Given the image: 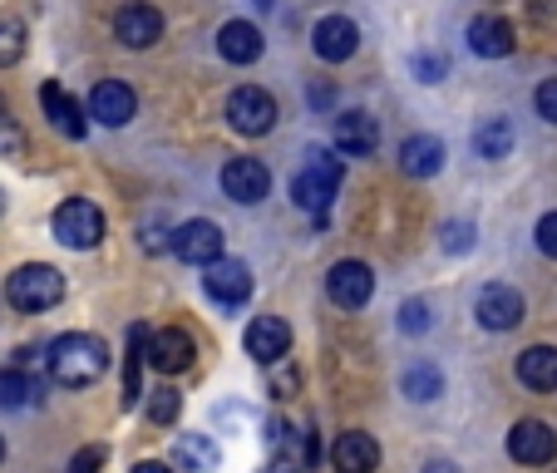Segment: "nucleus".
Wrapping results in <instances>:
<instances>
[{
    "label": "nucleus",
    "mask_w": 557,
    "mask_h": 473,
    "mask_svg": "<svg viewBox=\"0 0 557 473\" xmlns=\"http://www.w3.org/2000/svg\"><path fill=\"white\" fill-rule=\"evenodd\" d=\"M45 365H50V375L60 379V385H70V389L95 385V379L109 370V346L99 336L70 331V336H60L50 350H45Z\"/></svg>",
    "instance_id": "obj_1"
},
{
    "label": "nucleus",
    "mask_w": 557,
    "mask_h": 473,
    "mask_svg": "<svg viewBox=\"0 0 557 473\" xmlns=\"http://www.w3.org/2000/svg\"><path fill=\"white\" fill-rule=\"evenodd\" d=\"M5 296H11L15 311H30V315L50 311V306H60V296H64V276L45 262H30V266H21V272H11Z\"/></svg>",
    "instance_id": "obj_2"
},
{
    "label": "nucleus",
    "mask_w": 557,
    "mask_h": 473,
    "mask_svg": "<svg viewBox=\"0 0 557 473\" xmlns=\"http://www.w3.org/2000/svg\"><path fill=\"white\" fill-rule=\"evenodd\" d=\"M336 188H341V158L336 153H326V148H315L311 153V163H306L301 173H296V183H292V198L301 202L306 212H321L331 208V198H336Z\"/></svg>",
    "instance_id": "obj_3"
},
{
    "label": "nucleus",
    "mask_w": 557,
    "mask_h": 473,
    "mask_svg": "<svg viewBox=\"0 0 557 473\" xmlns=\"http://www.w3.org/2000/svg\"><path fill=\"white\" fill-rule=\"evenodd\" d=\"M50 227H54V242L74 247V252H89V247L104 242V212H99L95 202H85V198L60 202Z\"/></svg>",
    "instance_id": "obj_4"
},
{
    "label": "nucleus",
    "mask_w": 557,
    "mask_h": 473,
    "mask_svg": "<svg viewBox=\"0 0 557 473\" xmlns=\"http://www.w3.org/2000/svg\"><path fill=\"white\" fill-rule=\"evenodd\" d=\"M227 124L237 128V134H247V138L272 134V124H276V99L267 95V89H257V85H243L237 95L227 99Z\"/></svg>",
    "instance_id": "obj_5"
},
{
    "label": "nucleus",
    "mask_w": 557,
    "mask_h": 473,
    "mask_svg": "<svg viewBox=\"0 0 557 473\" xmlns=\"http://www.w3.org/2000/svg\"><path fill=\"white\" fill-rule=\"evenodd\" d=\"M222 227L218 222H208V217H193V222H183L178 232H173V257L178 262H188V266H208V262H218L222 257Z\"/></svg>",
    "instance_id": "obj_6"
},
{
    "label": "nucleus",
    "mask_w": 557,
    "mask_h": 473,
    "mask_svg": "<svg viewBox=\"0 0 557 473\" xmlns=\"http://www.w3.org/2000/svg\"><path fill=\"white\" fill-rule=\"evenodd\" d=\"M222 192H227L232 202H243V208H257V202L272 192V173H267V163H257V158H232L227 169H222Z\"/></svg>",
    "instance_id": "obj_7"
},
{
    "label": "nucleus",
    "mask_w": 557,
    "mask_h": 473,
    "mask_svg": "<svg viewBox=\"0 0 557 473\" xmlns=\"http://www.w3.org/2000/svg\"><path fill=\"white\" fill-rule=\"evenodd\" d=\"M202 286H208V296L218 306L237 311V306L252 296V272H247V262H227V257H218V262H208V276H202Z\"/></svg>",
    "instance_id": "obj_8"
},
{
    "label": "nucleus",
    "mask_w": 557,
    "mask_h": 473,
    "mask_svg": "<svg viewBox=\"0 0 557 473\" xmlns=\"http://www.w3.org/2000/svg\"><path fill=\"white\" fill-rule=\"evenodd\" d=\"M286 350H292V326H286L282 315H257L252 326H247V356L257 365H282Z\"/></svg>",
    "instance_id": "obj_9"
},
{
    "label": "nucleus",
    "mask_w": 557,
    "mask_h": 473,
    "mask_svg": "<svg viewBox=\"0 0 557 473\" xmlns=\"http://www.w3.org/2000/svg\"><path fill=\"white\" fill-rule=\"evenodd\" d=\"M326 291L341 311H360L370 301V291H375V276H370L366 262H336L326 276Z\"/></svg>",
    "instance_id": "obj_10"
},
{
    "label": "nucleus",
    "mask_w": 557,
    "mask_h": 473,
    "mask_svg": "<svg viewBox=\"0 0 557 473\" xmlns=\"http://www.w3.org/2000/svg\"><path fill=\"white\" fill-rule=\"evenodd\" d=\"M473 315H479V326L484 331H513L518 321H523V296L513 291V286H484L479 291V306H473Z\"/></svg>",
    "instance_id": "obj_11"
},
{
    "label": "nucleus",
    "mask_w": 557,
    "mask_h": 473,
    "mask_svg": "<svg viewBox=\"0 0 557 473\" xmlns=\"http://www.w3.org/2000/svg\"><path fill=\"white\" fill-rule=\"evenodd\" d=\"M311 45L326 64H346L350 54L360 50V30H356V21H346V15H326V21H315Z\"/></svg>",
    "instance_id": "obj_12"
},
{
    "label": "nucleus",
    "mask_w": 557,
    "mask_h": 473,
    "mask_svg": "<svg viewBox=\"0 0 557 473\" xmlns=\"http://www.w3.org/2000/svg\"><path fill=\"white\" fill-rule=\"evenodd\" d=\"M114 35L128 50H148V45H158V35H163V15H158L153 5H144V0H128L124 11L114 15Z\"/></svg>",
    "instance_id": "obj_13"
},
{
    "label": "nucleus",
    "mask_w": 557,
    "mask_h": 473,
    "mask_svg": "<svg viewBox=\"0 0 557 473\" xmlns=\"http://www.w3.org/2000/svg\"><path fill=\"white\" fill-rule=\"evenodd\" d=\"M134 109H138V99L124 79H104V85H95V95H89V114L104 128H124L128 119H134Z\"/></svg>",
    "instance_id": "obj_14"
},
{
    "label": "nucleus",
    "mask_w": 557,
    "mask_h": 473,
    "mask_svg": "<svg viewBox=\"0 0 557 473\" xmlns=\"http://www.w3.org/2000/svg\"><path fill=\"white\" fill-rule=\"evenodd\" d=\"M508 453H513L518 463H553L557 434L547 430L543 420H518L513 434H508Z\"/></svg>",
    "instance_id": "obj_15"
},
{
    "label": "nucleus",
    "mask_w": 557,
    "mask_h": 473,
    "mask_svg": "<svg viewBox=\"0 0 557 473\" xmlns=\"http://www.w3.org/2000/svg\"><path fill=\"white\" fill-rule=\"evenodd\" d=\"M193 336L188 331H158V336H148V365L163 370V375H183V370L193 365Z\"/></svg>",
    "instance_id": "obj_16"
},
{
    "label": "nucleus",
    "mask_w": 557,
    "mask_h": 473,
    "mask_svg": "<svg viewBox=\"0 0 557 473\" xmlns=\"http://www.w3.org/2000/svg\"><path fill=\"white\" fill-rule=\"evenodd\" d=\"M469 50L484 60H504L513 54V21L508 15H473L469 21Z\"/></svg>",
    "instance_id": "obj_17"
},
{
    "label": "nucleus",
    "mask_w": 557,
    "mask_h": 473,
    "mask_svg": "<svg viewBox=\"0 0 557 473\" xmlns=\"http://www.w3.org/2000/svg\"><path fill=\"white\" fill-rule=\"evenodd\" d=\"M262 50H267L262 30H257L252 21H227L218 30V54L227 64H257V60H262Z\"/></svg>",
    "instance_id": "obj_18"
},
{
    "label": "nucleus",
    "mask_w": 557,
    "mask_h": 473,
    "mask_svg": "<svg viewBox=\"0 0 557 473\" xmlns=\"http://www.w3.org/2000/svg\"><path fill=\"white\" fill-rule=\"evenodd\" d=\"M40 104H45V114H50V124L60 128L64 138H85V109H79V99H70L64 95V85H54V79H45L40 85Z\"/></svg>",
    "instance_id": "obj_19"
},
{
    "label": "nucleus",
    "mask_w": 557,
    "mask_h": 473,
    "mask_svg": "<svg viewBox=\"0 0 557 473\" xmlns=\"http://www.w3.org/2000/svg\"><path fill=\"white\" fill-rule=\"evenodd\" d=\"M375 144H380V128H375V119L370 114H341L336 119V148L346 158H370L375 153Z\"/></svg>",
    "instance_id": "obj_20"
},
{
    "label": "nucleus",
    "mask_w": 557,
    "mask_h": 473,
    "mask_svg": "<svg viewBox=\"0 0 557 473\" xmlns=\"http://www.w3.org/2000/svg\"><path fill=\"white\" fill-rule=\"evenodd\" d=\"M400 169L410 173V178H434V173L444 169V144L434 134H414L400 144Z\"/></svg>",
    "instance_id": "obj_21"
},
{
    "label": "nucleus",
    "mask_w": 557,
    "mask_h": 473,
    "mask_svg": "<svg viewBox=\"0 0 557 473\" xmlns=\"http://www.w3.org/2000/svg\"><path fill=\"white\" fill-rule=\"evenodd\" d=\"M331 459H336V469H341V473H375V463H380V444L370 439V434L350 430V434H341V439H336Z\"/></svg>",
    "instance_id": "obj_22"
},
{
    "label": "nucleus",
    "mask_w": 557,
    "mask_h": 473,
    "mask_svg": "<svg viewBox=\"0 0 557 473\" xmlns=\"http://www.w3.org/2000/svg\"><path fill=\"white\" fill-rule=\"evenodd\" d=\"M218 444L208 439V434H178V444H173V463H178L183 473H212L218 469Z\"/></svg>",
    "instance_id": "obj_23"
},
{
    "label": "nucleus",
    "mask_w": 557,
    "mask_h": 473,
    "mask_svg": "<svg viewBox=\"0 0 557 473\" xmlns=\"http://www.w3.org/2000/svg\"><path fill=\"white\" fill-rule=\"evenodd\" d=\"M518 379L528 389H557V350L553 346H528L518 356Z\"/></svg>",
    "instance_id": "obj_24"
},
{
    "label": "nucleus",
    "mask_w": 557,
    "mask_h": 473,
    "mask_svg": "<svg viewBox=\"0 0 557 473\" xmlns=\"http://www.w3.org/2000/svg\"><path fill=\"white\" fill-rule=\"evenodd\" d=\"M473 153L488 158V163H498V158L513 153V124L508 119H488V124L473 128Z\"/></svg>",
    "instance_id": "obj_25"
},
{
    "label": "nucleus",
    "mask_w": 557,
    "mask_h": 473,
    "mask_svg": "<svg viewBox=\"0 0 557 473\" xmlns=\"http://www.w3.org/2000/svg\"><path fill=\"white\" fill-rule=\"evenodd\" d=\"M148 360V326H128V360H124V404H138V365Z\"/></svg>",
    "instance_id": "obj_26"
},
{
    "label": "nucleus",
    "mask_w": 557,
    "mask_h": 473,
    "mask_svg": "<svg viewBox=\"0 0 557 473\" xmlns=\"http://www.w3.org/2000/svg\"><path fill=\"white\" fill-rule=\"evenodd\" d=\"M400 389H405V400L430 404V400H440L444 379H440V370H434V365H410V370H405V379H400Z\"/></svg>",
    "instance_id": "obj_27"
},
{
    "label": "nucleus",
    "mask_w": 557,
    "mask_h": 473,
    "mask_svg": "<svg viewBox=\"0 0 557 473\" xmlns=\"http://www.w3.org/2000/svg\"><path fill=\"white\" fill-rule=\"evenodd\" d=\"M30 395H35V385L25 370H0V404H5V410H25Z\"/></svg>",
    "instance_id": "obj_28"
},
{
    "label": "nucleus",
    "mask_w": 557,
    "mask_h": 473,
    "mask_svg": "<svg viewBox=\"0 0 557 473\" xmlns=\"http://www.w3.org/2000/svg\"><path fill=\"white\" fill-rule=\"evenodd\" d=\"M21 54H25V25L15 15H0V70L21 64Z\"/></svg>",
    "instance_id": "obj_29"
},
{
    "label": "nucleus",
    "mask_w": 557,
    "mask_h": 473,
    "mask_svg": "<svg viewBox=\"0 0 557 473\" xmlns=\"http://www.w3.org/2000/svg\"><path fill=\"white\" fill-rule=\"evenodd\" d=\"M178 410H183L178 389H169V385L153 389V400H148V424H173V420H178Z\"/></svg>",
    "instance_id": "obj_30"
},
{
    "label": "nucleus",
    "mask_w": 557,
    "mask_h": 473,
    "mask_svg": "<svg viewBox=\"0 0 557 473\" xmlns=\"http://www.w3.org/2000/svg\"><path fill=\"white\" fill-rule=\"evenodd\" d=\"M473 242H479L473 222H444V252H469Z\"/></svg>",
    "instance_id": "obj_31"
},
{
    "label": "nucleus",
    "mask_w": 557,
    "mask_h": 473,
    "mask_svg": "<svg viewBox=\"0 0 557 473\" xmlns=\"http://www.w3.org/2000/svg\"><path fill=\"white\" fill-rule=\"evenodd\" d=\"M400 331H405V336H424V331H430V306H424V301H405Z\"/></svg>",
    "instance_id": "obj_32"
},
{
    "label": "nucleus",
    "mask_w": 557,
    "mask_h": 473,
    "mask_svg": "<svg viewBox=\"0 0 557 473\" xmlns=\"http://www.w3.org/2000/svg\"><path fill=\"white\" fill-rule=\"evenodd\" d=\"M414 74H420V85H440L449 74V60L444 54H414Z\"/></svg>",
    "instance_id": "obj_33"
},
{
    "label": "nucleus",
    "mask_w": 557,
    "mask_h": 473,
    "mask_svg": "<svg viewBox=\"0 0 557 473\" xmlns=\"http://www.w3.org/2000/svg\"><path fill=\"white\" fill-rule=\"evenodd\" d=\"M533 104H537V114H543L547 124H557V79H543V85H537Z\"/></svg>",
    "instance_id": "obj_34"
},
{
    "label": "nucleus",
    "mask_w": 557,
    "mask_h": 473,
    "mask_svg": "<svg viewBox=\"0 0 557 473\" xmlns=\"http://www.w3.org/2000/svg\"><path fill=\"white\" fill-rule=\"evenodd\" d=\"M537 252L557 262V212H547V217L537 222Z\"/></svg>",
    "instance_id": "obj_35"
},
{
    "label": "nucleus",
    "mask_w": 557,
    "mask_h": 473,
    "mask_svg": "<svg viewBox=\"0 0 557 473\" xmlns=\"http://www.w3.org/2000/svg\"><path fill=\"white\" fill-rule=\"evenodd\" d=\"M99 463H104V444H89V449L74 453L70 473H99Z\"/></svg>",
    "instance_id": "obj_36"
},
{
    "label": "nucleus",
    "mask_w": 557,
    "mask_h": 473,
    "mask_svg": "<svg viewBox=\"0 0 557 473\" xmlns=\"http://www.w3.org/2000/svg\"><path fill=\"white\" fill-rule=\"evenodd\" d=\"M296 385H301V379H296V370H292V365H286V370H282V375H276V379H272V395H276V400H286V395H296Z\"/></svg>",
    "instance_id": "obj_37"
},
{
    "label": "nucleus",
    "mask_w": 557,
    "mask_h": 473,
    "mask_svg": "<svg viewBox=\"0 0 557 473\" xmlns=\"http://www.w3.org/2000/svg\"><path fill=\"white\" fill-rule=\"evenodd\" d=\"M306 99H311L315 109H326L331 104V85H311V95H306Z\"/></svg>",
    "instance_id": "obj_38"
},
{
    "label": "nucleus",
    "mask_w": 557,
    "mask_h": 473,
    "mask_svg": "<svg viewBox=\"0 0 557 473\" xmlns=\"http://www.w3.org/2000/svg\"><path fill=\"white\" fill-rule=\"evenodd\" d=\"M262 473H301V463H292V459H276V463H267Z\"/></svg>",
    "instance_id": "obj_39"
},
{
    "label": "nucleus",
    "mask_w": 557,
    "mask_h": 473,
    "mask_svg": "<svg viewBox=\"0 0 557 473\" xmlns=\"http://www.w3.org/2000/svg\"><path fill=\"white\" fill-rule=\"evenodd\" d=\"M134 473H173L169 463H158V459H144V463H134Z\"/></svg>",
    "instance_id": "obj_40"
},
{
    "label": "nucleus",
    "mask_w": 557,
    "mask_h": 473,
    "mask_svg": "<svg viewBox=\"0 0 557 473\" xmlns=\"http://www.w3.org/2000/svg\"><path fill=\"white\" fill-rule=\"evenodd\" d=\"M424 473H459V469H454V463H444V459H440V463H430V469H424Z\"/></svg>",
    "instance_id": "obj_41"
},
{
    "label": "nucleus",
    "mask_w": 557,
    "mask_h": 473,
    "mask_svg": "<svg viewBox=\"0 0 557 473\" xmlns=\"http://www.w3.org/2000/svg\"><path fill=\"white\" fill-rule=\"evenodd\" d=\"M0 459H5V439H0Z\"/></svg>",
    "instance_id": "obj_42"
},
{
    "label": "nucleus",
    "mask_w": 557,
    "mask_h": 473,
    "mask_svg": "<svg viewBox=\"0 0 557 473\" xmlns=\"http://www.w3.org/2000/svg\"><path fill=\"white\" fill-rule=\"evenodd\" d=\"M0 212H5V192H0Z\"/></svg>",
    "instance_id": "obj_43"
},
{
    "label": "nucleus",
    "mask_w": 557,
    "mask_h": 473,
    "mask_svg": "<svg viewBox=\"0 0 557 473\" xmlns=\"http://www.w3.org/2000/svg\"><path fill=\"white\" fill-rule=\"evenodd\" d=\"M257 5H272V0H257Z\"/></svg>",
    "instance_id": "obj_44"
},
{
    "label": "nucleus",
    "mask_w": 557,
    "mask_h": 473,
    "mask_svg": "<svg viewBox=\"0 0 557 473\" xmlns=\"http://www.w3.org/2000/svg\"><path fill=\"white\" fill-rule=\"evenodd\" d=\"M0 119H5V104H0Z\"/></svg>",
    "instance_id": "obj_45"
}]
</instances>
